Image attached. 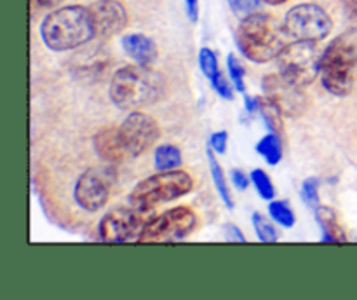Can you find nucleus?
<instances>
[{"mask_svg":"<svg viewBox=\"0 0 357 300\" xmlns=\"http://www.w3.org/2000/svg\"><path fill=\"white\" fill-rule=\"evenodd\" d=\"M167 94L164 75L150 65H128L114 73L110 98L122 110H139L159 103Z\"/></svg>","mask_w":357,"mask_h":300,"instance_id":"1","label":"nucleus"},{"mask_svg":"<svg viewBox=\"0 0 357 300\" xmlns=\"http://www.w3.org/2000/svg\"><path fill=\"white\" fill-rule=\"evenodd\" d=\"M288 37L284 24L267 13H255L244 17L236 31L237 47L250 61L258 65L278 59L288 45Z\"/></svg>","mask_w":357,"mask_h":300,"instance_id":"2","label":"nucleus"},{"mask_svg":"<svg viewBox=\"0 0 357 300\" xmlns=\"http://www.w3.org/2000/svg\"><path fill=\"white\" fill-rule=\"evenodd\" d=\"M40 37L51 51L63 52L80 47L96 37L89 9L84 6H65L54 9L40 24Z\"/></svg>","mask_w":357,"mask_h":300,"instance_id":"3","label":"nucleus"},{"mask_svg":"<svg viewBox=\"0 0 357 300\" xmlns=\"http://www.w3.org/2000/svg\"><path fill=\"white\" fill-rule=\"evenodd\" d=\"M321 82L328 93L347 96L357 80V37L349 30L328 44L321 54Z\"/></svg>","mask_w":357,"mask_h":300,"instance_id":"4","label":"nucleus"},{"mask_svg":"<svg viewBox=\"0 0 357 300\" xmlns=\"http://www.w3.org/2000/svg\"><path fill=\"white\" fill-rule=\"evenodd\" d=\"M194 188V178L181 170L157 171L152 177L138 181L129 194V204L153 208L160 202L174 201Z\"/></svg>","mask_w":357,"mask_h":300,"instance_id":"5","label":"nucleus"},{"mask_svg":"<svg viewBox=\"0 0 357 300\" xmlns=\"http://www.w3.org/2000/svg\"><path fill=\"white\" fill-rule=\"evenodd\" d=\"M155 216L153 208L142 206H122L108 211L98 225L100 241L103 243H128L138 241L146 223Z\"/></svg>","mask_w":357,"mask_h":300,"instance_id":"6","label":"nucleus"},{"mask_svg":"<svg viewBox=\"0 0 357 300\" xmlns=\"http://www.w3.org/2000/svg\"><path fill=\"white\" fill-rule=\"evenodd\" d=\"M321 52L316 42L293 40L278 56V68L282 77L298 86H309L319 75Z\"/></svg>","mask_w":357,"mask_h":300,"instance_id":"7","label":"nucleus"},{"mask_svg":"<svg viewBox=\"0 0 357 300\" xmlns=\"http://www.w3.org/2000/svg\"><path fill=\"white\" fill-rule=\"evenodd\" d=\"M197 227V215L188 206H176L155 215L143 229L138 243H176Z\"/></svg>","mask_w":357,"mask_h":300,"instance_id":"8","label":"nucleus"},{"mask_svg":"<svg viewBox=\"0 0 357 300\" xmlns=\"http://www.w3.org/2000/svg\"><path fill=\"white\" fill-rule=\"evenodd\" d=\"M284 30L295 40L319 42L333 28L330 14L317 3H298L286 13Z\"/></svg>","mask_w":357,"mask_h":300,"instance_id":"9","label":"nucleus"},{"mask_svg":"<svg viewBox=\"0 0 357 300\" xmlns=\"http://www.w3.org/2000/svg\"><path fill=\"white\" fill-rule=\"evenodd\" d=\"M112 190V171L107 167H89L77 180L73 199L86 211H98L108 202Z\"/></svg>","mask_w":357,"mask_h":300,"instance_id":"10","label":"nucleus"},{"mask_svg":"<svg viewBox=\"0 0 357 300\" xmlns=\"http://www.w3.org/2000/svg\"><path fill=\"white\" fill-rule=\"evenodd\" d=\"M121 135L129 156L138 157L160 138V126L152 115L132 110L121 124Z\"/></svg>","mask_w":357,"mask_h":300,"instance_id":"11","label":"nucleus"},{"mask_svg":"<svg viewBox=\"0 0 357 300\" xmlns=\"http://www.w3.org/2000/svg\"><path fill=\"white\" fill-rule=\"evenodd\" d=\"M261 87L265 91V96L274 101L281 112L288 117H298L305 112L307 98L302 93V86L291 82L286 77L279 75H265L261 80Z\"/></svg>","mask_w":357,"mask_h":300,"instance_id":"12","label":"nucleus"},{"mask_svg":"<svg viewBox=\"0 0 357 300\" xmlns=\"http://www.w3.org/2000/svg\"><path fill=\"white\" fill-rule=\"evenodd\" d=\"M87 9L96 37L110 38L128 27V10L119 0H96Z\"/></svg>","mask_w":357,"mask_h":300,"instance_id":"13","label":"nucleus"},{"mask_svg":"<svg viewBox=\"0 0 357 300\" xmlns=\"http://www.w3.org/2000/svg\"><path fill=\"white\" fill-rule=\"evenodd\" d=\"M93 145L98 157L107 163H122L124 159L131 157L126 149L124 140H122L121 128H101L93 136Z\"/></svg>","mask_w":357,"mask_h":300,"instance_id":"14","label":"nucleus"},{"mask_svg":"<svg viewBox=\"0 0 357 300\" xmlns=\"http://www.w3.org/2000/svg\"><path fill=\"white\" fill-rule=\"evenodd\" d=\"M124 52L139 65H152L157 59V44L143 33H129L122 37Z\"/></svg>","mask_w":357,"mask_h":300,"instance_id":"15","label":"nucleus"},{"mask_svg":"<svg viewBox=\"0 0 357 300\" xmlns=\"http://www.w3.org/2000/svg\"><path fill=\"white\" fill-rule=\"evenodd\" d=\"M314 213H316L317 223L323 229V237H321L323 243H345L347 241L344 227L333 209L328 206H319Z\"/></svg>","mask_w":357,"mask_h":300,"instance_id":"16","label":"nucleus"},{"mask_svg":"<svg viewBox=\"0 0 357 300\" xmlns=\"http://www.w3.org/2000/svg\"><path fill=\"white\" fill-rule=\"evenodd\" d=\"M257 112H260L265 124L268 126V129H272V133H282V129H284L282 115L284 114H282L281 108H279L274 101L268 100L267 96H257Z\"/></svg>","mask_w":357,"mask_h":300,"instance_id":"17","label":"nucleus"},{"mask_svg":"<svg viewBox=\"0 0 357 300\" xmlns=\"http://www.w3.org/2000/svg\"><path fill=\"white\" fill-rule=\"evenodd\" d=\"M208 160H209V171H211L213 181H215V185H216V190H218L220 197L223 199V202H225L227 208L232 209L234 199H232V194H230L229 183H227L225 173H223V167L218 164V160H216V157H215V152H213L211 149H208Z\"/></svg>","mask_w":357,"mask_h":300,"instance_id":"18","label":"nucleus"},{"mask_svg":"<svg viewBox=\"0 0 357 300\" xmlns=\"http://www.w3.org/2000/svg\"><path fill=\"white\" fill-rule=\"evenodd\" d=\"M153 164L157 171H169L178 170L181 164V152L174 145H160L153 153Z\"/></svg>","mask_w":357,"mask_h":300,"instance_id":"19","label":"nucleus"},{"mask_svg":"<svg viewBox=\"0 0 357 300\" xmlns=\"http://www.w3.org/2000/svg\"><path fill=\"white\" fill-rule=\"evenodd\" d=\"M258 153L267 160L271 166H275V164L281 160L282 157V149H281V140H279L278 133H271V135L264 136V138L258 142L257 145Z\"/></svg>","mask_w":357,"mask_h":300,"instance_id":"20","label":"nucleus"},{"mask_svg":"<svg viewBox=\"0 0 357 300\" xmlns=\"http://www.w3.org/2000/svg\"><path fill=\"white\" fill-rule=\"evenodd\" d=\"M199 65H201L202 73L208 77L209 82H215L218 77L223 75L218 66V58H216V54L209 47H202L199 51Z\"/></svg>","mask_w":357,"mask_h":300,"instance_id":"21","label":"nucleus"},{"mask_svg":"<svg viewBox=\"0 0 357 300\" xmlns=\"http://www.w3.org/2000/svg\"><path fill=\"white\" fill-rule=\"evenodd\" d=\"M253 227L257 230V236L261 243H275L279 239V234L275 227L272 225L271 220L264 216L261 213H253Z\"/></svg>","mask_w":357,"mask_h":300,"instance_id":"22","label":"nucleus"},{"mask_svg":"<svg viewBox=\"0 0 357 300\" xmlns=\"http://www.w3.org/2000/svg\"><path fill=\"white\" fill-rule=\"evenodd\" d=\"M268 213L282 227H293L296 222L295 213H293V209L289 208V204L286 201H272L268 204Z\"/></svg>","mask_w":357,"mask_h":300,"instance_id":"23","label":"nucleus"},{"mask_svg":"<svg viewBox=\"0 0 357 300\" xmlns=\"http://www.w3.org/2000/svg\"><path fill=\"white\" fill-rule=\"evenodd\" d=\"M302 199L310 209L316 211L321 206L319 202V180L316 177H310L303 180L302 183Z\"/></svg>","mask_w":357,"mask_h":300,"instance_id":"24","label":"nucleus"},{"mask_svg":"<svg viewBox=\"0 0 357 300\" xmlns=\"http://www.w3.org/2000/svg\"><path fill=\"white\" fill-rule=\"evenodd\" d=\"M251 181H253L255 188L258 194L264 199H272L275 195V188L268 174L264 170H253L251 171Z\"/></svg>","mask_w":357,"mask_h":300,"instance_id":"25","label":"nucleus"},{"mask_svg":"<svg viewBox=\"0 0 357 300\" xmlns=\"http://www.w3.org/2000/svg\"><path fill=\"white\" fill-rule=\"evenodd\" d=\"M227 65H229V73L232 77V82L236 86V89L239 93H246V84H244V75H246V70H244L243 63L237 59L236 54H229L227 58Z\"/></svg>","mask_w":357,"mask_h":300,"instance_id":"26","label":"nucleus"},{"mask_svg":"<svg viewBox=\"0 0 357 300\" xmlns=\"http://www.w3.org/2000/svg\"><path fill=\"white\" fill-rule=\"evenodd\" d=\"M261 2H264V0H227L230 10H232L236 16H239L241 20L258 13Z\"/></svg>","mask_w":357,"mask_h":300,"instance_id":"27","label":"nucleus"},{"mask_svg":"<svg viewBox=\"0 0 357 300\" xmlns=\"http://www.w3.org/2000/svg\"><path fill=\"white\" fill-rule=\"evenodd\" d=\"M342 6H344V16L349 28L357 31V0H342Z\"/></svg>","mask_w":357,"mask_h":300,"instance_id":"28","label":"nucleus"},{"mask_svg":"<svg viewBox=\"0 0 357 300\" xmlns=\"http://www.w3.org/2000/svg\"><path fill=\"white\" fill-rule=\"evenodd\" d=\"M227 142H229V135H227V131L213 133V135L209 136V149H211L215 153H225Z\"/></svg>","mask_w":357,"mask_h":300,"instance_id":"29","label":"nucleus"},{"mask_svg":"<svg viewBox=\"0 0 357 300\" xmlns=\"http://www.w3.org/2000/svg\"><path fill=\"white\" fill-rule=\"evenodd\" d=\"M223 232H225V237L227 241H232V243H246V237H244V234L241 232V229L237 225H234V223H225L223 225Z\"/></svg>","mask_w":357,"mask_h":300,"instance_id":"30","label":"nucleus"},{"mask_svg":"<svg viewBox=\"0 0 357 300\" xmlns=\"http://www.w3.org/2000/svg\"><path fill=\"white\" fill-rule=\"evenodd\" d=\"M232 181L239 190H244V188H248V185H250V178H248V174L241 170L232 171Z\"/></svg>","mask_w":357,"mask_h":300,"instance_id":"31","label":"nucleus"},{"mask_svg":"<svg viewBox=\"0 0 357 300\" xmlns=\"http://www.w3.org/2000/svg\"><path fill=\"white\" fill-rule=\"evenodd\" d=\"M185 3H187L188 17L195 23L199 20V0H185Z\"/></svg>","mask_w":357,"mask_h":300,"instance_id":"32","label":"nucleus"},{"mask_svg":"<svg viewBox=\"0 0 357 300\" xmlns=\"http://www.w3.org/2000/svg\"><path fill=\"white\" fill-rule=\"evenodd\" d=\"M59 0H31L33 7H38V9H47V7H54Z\"/></svg>","mask_w":357,"mask_h":300,"instance_id":"33","label":"nucleus"},{"mask_svg":"<svg viewBox=\"0 0 357 300\" xmlns=\"http://www.w3.org/2000/svg\"><path fill=\"white\" fill-rule=\"evenodd\" d=\"M265 3H271V6H281V3H286L288 0H264Z\"/></svg>","mask_w":357,"mask_h":300,"instance_id":"34","label":"nucleus"}]
</instances>
